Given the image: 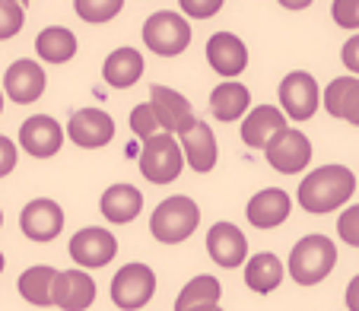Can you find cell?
<instances>
[{"mask_svg": "<svg viewBox=\"0 0 359 311\" xmlns=\"http://www.w3.org/2000/svg\"><path fill=\"white\" fill-rule=\"evenodd\" d=\"M356 191V175L346 165H321L309 172L299 184V207L312 216L340 210Z\"/></svg>", "mask_w": 359, "mask_h": 311, "instance_id": "obj_1", "label": "cell"}, {"mask_svg": "<svg viewBox=\"0 0 359 311\" xmlns=\"http://www.w3.org/2000/svg\"><path fill=\"white\" fill-rule=\"evenodd\" d=\"M334 264H337V248H334V242L327 235L315 232V235H305L292 244L286 270H290V277L296 279L299 286H318L321 279L331 277Z\"/></svg>", "mask_w": 359, "mask_h": 311, "instance_id": "obj_2", "label": "cell"}, {"mask_svg": "<svg viewBox=\"0 0 359 311\" xmlns=\"http://www.w3.org/2000/svg\"><path fill=\"white\" fill-rule=\"evenodd\" d=\"M197 226H201V207L184 194L165 197L149 216V232L163 244H182L184 238L194 235Z\"/></svg>", "mask_w": 359, "mask_h": 311, "instance_id": "obj_3", "label": "cell"}, {"mask_svg": "<svg viewBox=\"0 0 359 311\" xmlns=\"http://www.w3.org/2000/svg\"><path fill=\"white\" fill-rule=\"evenodd\" d=\"M143 45L159 57H175L191 45V26L175 10H156L143 22Z\"/></svg>", "mask_w": 359, "mask_h": 311, "instance_id": "obj_4", "label": "cell"}, {"mask_svg": "<svg viewBox=\"0 0 359 311\" xmlns=\"http://www.w3.org/2000/svg\"><path fill=\"white\" fill-rule=\"evenodd\" d=\"M184 169V156L178 146V137L172 134H153L149 140H143L140 149V172L147 181L153 184H172Z\"/></svg>", "mask_w": 359, "mask_h": 311, "instance_id": "obj_5", "label": "cell"}, {"mask_svg": "<svg viewBox=\"0 0 359 311\" xmlns=\"http://www.w3.org/2000/svg\"><path fill=\"white\" fill-rule=\"evenodd\" d=\"M280 105H283V115L292 118V121H309V118L318 111L321 105V89L315 83L312 74H305V70H292L280 80Z\"/></svg>", "mask_w": 359, "mask_h": 311, "instance_id": "obj_6", "label": "cell"}, {"mask_svg": "<svg viewBox=\"0 0 359 311\" xmlns=\"http://www.w3.org/2000/svg\"><path fill=\"white\" fill-rule=\"evenodd\" d=\"M156 292V273L147 264H128L111 279V302L124 311H140Z\"/></svg>", "mask_w": 359, "mask_h": 311, "instance_id": "obj_7", "label": "cell"}, {"mask_svg": "<svg viewBox=\"0 0 359 311\" xmlns=\"http://www.w3.org/2000/svg\"><path fill=\"white\" fill-rule=\"evenodd\" d=\"M149 109H153V115H156V124L163 127V134L184 137L197 124L191 102L184 99L182 92L169 89V86H153L149 89Z\"/></svg>", "mask_w": 359, "mask_h": 311, "instance_id": "obj_8", "label": "cell"}, {"mask_svg": "<svg viewBox=\"0 0 359 311\" xmlns=\"http://www.w3.org/2000/svg\"><path fill=\"white\" fill-rule=\"evenodd\" d=\"M264 156L277 172H283V175H296V172H302L305 165L312 163V140H309L302 130L286 127V130H280V134H273L271 140H267Z\"/></svg>", "mask_w": 359, "mask_h": 311, "instance_id": "obj_9", "label": "cell"}, {"mask_svg": "<svg viewBox=\"0 0 359 311\" xmlns=\"http://www.w3.org/2000/svg\"><path fill=\"white\" fill-rule=\"evenodd\" d=\"M115 254H118V238L109 229H102V226H86V229H80L70 238V257H74L76 267L95 270V267L111 264Z\"/></svg>", "mask_w": 359, "mask_h": 311, "instance_id": "obj_10", "label": "cell"}, {"mask_svg": "<svg viewBox=\"0 0 359 311\" xmlns=\"http://www.w3.org/2000/svg\"><path fill=\"white\" fill-rule=\"evenodd\" d=\"M20 229L29 242H55L64 229V210L61 203H55L51 197H35L22 207L20 213Z\"/></svg>", "mask_w": 359, "mask_h": 311, "instance_id": "obj_11", "label": "cell"}, {"mask_svg": "<svg viewBox=\"0 0 359 311\" xmlns=\"http://www.w3.org/2000/svg\"><path fill=\"white\" fill-rule=\"evenodd\" d=\"M20 146L35 159H51L64 146V127L51 115H32L20 127Z\"/></svg>", "mask_w": 359, "mask_h": 311, "instance_id": "obj_12", "label": "cell"}, {"mask_svg": "<svg viewBox=\"0 0 359 311\" xmlns=\"http://www.w3.org/2000/svg\"><path fill=\"white\" fill-rule=\"evenodd\" d=\"M95 302V279L86 270H57L51 286V305L61 311H86Z\"/></svg>", "mask_w": 359, "mask_h": 311, "instance_id": "obj_13", "label": "cell"}, {"mask_svg": "<svg viewBox=\"0 0 359 311\" xmlns=\"http://www.w3.org/2000/svg\"><path fill=\"white\" fill-rule=\"evenodd\" d=\"M67 137L80 149H99L109 146L115 137V121L102 109H80L67 124Z\"/></svg>", "mask_w": 359, "mask_h": 311, "instance_id": "obj_14", "label": "cell"}, {"mask_svg": "<svg viewBox=\"0 0 359 311\" xmlns=\"http://www.w3.org/2000/svg\"><path fill=\"white\" fill-rule=\"evenodd\" d=\"M207 254L213 257V264L217 267H242L248 261V242H245L242 229L232 223H217L210 226L207 232Z\"/></svg>", "mask_w": 359, "mask_h": 311, "instance_id": "obj_15", "label": "cell"}, {"mask_svg": "<svg viewBox=\"0 0 359 311\" xmlns=\"http://www.w3.org/2000/svg\"><path fill=\"white\" fill-rule=\"evenodd\" d=\"M45 70H41V64L29 61V57H22V61H13L7 67V74H4V92L10 95V102H16V105H29V102H39L41 92H45Z\"/></svg>", "mask_w": 359, "mask_h": 311, "instance_id": "obj_16", "label": "cell"}, {"mask_svg": "<svg viewBox=\"0 0 359 311\" xmlns=\"http://www.w3.org/2000/svg\"><path fill=\"white\" fill-rule=\"evenodd\" d=\"M207 61L226 80H236L245 67H248V48L238 35L232 32H217L207 39Z\"/></svg>", "mask_w": 359, "mask_h": 311, "instance_id": "obj_17", "label": "cell"}, {"mask_svg": "<svg viewBox=\"0 0 359 311\" xmlns=\"http://www.w3.org/2000/svg\"><path fill=\"white\" fill-rule=\"evenodd\" d=\"M290 210H292V200L286 191L264 188L248 200L245 216H248V223L255 226V229H277V226H283L286 219H290Z\"/></svg>", "mask_w": 359, "mask_h": 311, "instance_id": "obj_18", "label": "cell"}, {"mask_svg": "<svg viewBox=\"0 0 359 311\" xmlns=\"http://www.w3.org/2000/svg\"><path fill=\"white\" fill-rule=\"evenodd\" d=\"M178 146H182L184 165H191V169L201 172V175L213 172V165H217V159H219L217 137H213V130L207 127L203 121H197L194 127L182 137V143H178Z\"/></svg>", "mask_w": 359, "mask_h": 311, "instance_id": "obj_19", "label": "cell"}, {"mask_svg": "<svg viewBox=\"0 0 359 311\" xmlns=\"http://www.w3.org/2000/svg\"><path fill=\"white\" fill-rule=\"evenodd\" d=\"M286 130V115L277 105H258L242 118V140L251 149H264L273 134Z\"/></svg>", "mask_w": 359, "mask_h": 311, "instance_id": "obj_20", "label": "cell"}, {"mask_svg": "<svg viewBox=\"0 0 359 311\" xmlns=\"http://www.w3.org/2000/svg\"><path fill=\"white\" fill-rule=\"evenodd\" d=\"M321 102H325L331 118H344L353 127H359V76H337V80H331Z\"/></svg>", "mask_w": 359, "mask_h": 311, "instance_id": "obj_21", "label": "cell"}, {"mask_svg": "<svg viewBox=\"0 0 359 311\" xmlns=\"http://www.w3.org/2000/svg\"><path fill=\"white\" fill-rule=\"evenodd\" d=\"M99 210H102V216L115 226L134 223L143 210V194L134 188V184H111V188L102 194Z\"/></svg>", "mask_w": 359, "mask_h": 311, "instance_id": "obj_22", "label": "cell"}, {"mask_svg": "<svg viewBox=\"0 0 359 311\" xmlns=\"http://www.w3.org/2000/svg\"><path fill=\"white\" fill-rule=\"evenodd\" d=\"M102 76L115 89H130L143 76V55L137 48H115L102 64Z\"/></svg>", "mask_w": 359, "mask_h": 311, "instance_id": "obj_23", "label": "cell"}, {"mask_svg": "<svg viewBox=\"0 0 359 311\" xmlns=\"http://www.w3.org/2000/svg\"><path fill=\"white\" fill-rule=\"evenodd\" d=\"M245 283H248L251 292H258V296L273 292L283 283V261L277 254H271V251H261V254L248 257L245 261Z\"/></svg>", "mask_w": 359, "mask_h": 311, "instance_id": "obj_24", "label": "cell"}, {"mask_svg": "<svg viewBox=\"0 0 359 311\" xmlns=\"http://www.w3.org/2000/svg\"><path fill=\"white\" fill-rule=\"evenodd\" d=\"M248 109H251V92L236 80L219 83V86L210 92V111L226 124L245 118L248 115Z\"/></svg>", "mask_w": 359, "mask_h": 311, "instance_id": "obj_25", "label": "cell"}, {"mask_svg": "<svg viewBox=\"0 0 359 311\" xmlns=\"http://www.w3.org/2000/svg\"><path fill=\"white\" fill-rule=\"evenodd\" d=\"M35 55L45 64H67L76 55V35L67 26H48L35 39Z\"/></svg>", "mask_w": 359, "mask_h": 311, "instance_id": "obj_26", "label": "cell"}, {"mask_svg": "<svg viewBox=\"0 0 359 311\" xmlns=\"http://www.w3.org/2000/svg\"><path fill=\"white\" fill-rule=\"evenodd\" d=\"M219 296H223V286H219V279L210 277V273H201V277L188 279V283H184V289L178 292L175 311L203 308V305H219Z\"/></svg>", "mask_w": 359, "mask_h": 311, "instance_id": "obj_27", "label": "cell"}, {"mask_svg": "<svg viewBox=\"0 0 359 311\" xmlns=\"http://www.w3.org/2000/svg\"><path fill=\"white\" fill-rule=\"evenodd\" d=\"M57 270L48 264L29 267L26 273L20 277V296L26 298L29 305H39V308H48L51 305V286H55Z\"/></svg>", "mask_w": 359, "mask_h": 311, "instance_id": "obj_28", "label": "cell"}, {"mask_svg": "<svg viewBox=\"0 0 359 311\" xmlns=\"http://www.w3.org/2000/svg\"><path fill=\"white\" fill-rule=\"evenodd\" d=\"M74 10L86 22H109L124 10V0H74Z\"/></svg>", "mask_w": 359, "mask_h": 311, "instance_id": "obj_29", "label": "cell"}, {"mask_svg": "<svg viewBox=\"0 0 359 311\" xmlns=\"http://www.w3.org/2000/svg\"><path fill=\"white\" fill-rule=\"evenodd\" d=\"M22 22H26L22 4H16V0H0V41L13 39L22 29Z\"/></svg>", "mask_w": 359, "mask_h": 311, "instance_id": "obj_30", "label": "cell"}, {"mask_svg": "<svg viewBox=\"0 0 359 311\" xmlns=\"http://www.w3.org/2000/svg\"><path fill=\"white\" fill-rule=\"evenodd\" d=\"M130 130H134L140 140H149L153 134H159V124H156V115H153V109H149V102H140L134 111H130Z\"/></svg>", "mask_w": 359, "mask_h": 311, "instance_id": "obj_31", "label": "cell"}, {"mask_svg": "<svg viewBox=\"0 0 359 311\" xmlns=\"http://www.w3.org/2000/svg\"><path fill=\"white\" fill-rule=\"evenodd\" d=\"M337 235L344 238L346 244L359 248V203L346 207V210L337 216Z\"/></svg>", "mask_w": 359, "mask_h": 311, "instance_id": "obj_32", "label": "cell"}, {"mask_svg": "<svg viewBox=\"0 0 359 311\" xmlns=\"http://www.w3.org/2000/svg\"><path fill=\"white\" fill-rule=\"evenodd\" d=\"M331 16L340 29H359V0H334Z\"/></svg>", "mask_w": 359, "mask_h": 311, "instance_id": "obj_33", "label": "cell"}, {"mask_svg": "<svg viewBox=\"0 0 359 311\" xmlns=\"http://www.w3.org/2000/svg\"><path fill=\"white\" fill-rule=\"evenodd\" d=\"M223 10V0H182V13H191L197 20H210Z\"/></svg>", "mask_w": 359, "mask_h": 311, "instance_id": "obj_34", "label": "cell"}, {"mask_svg": "<svg viewBox=\"0 0 359 311\" xmlns=\"http://www.w3.org/2000/svg\"><path fill=\"white\" fill-rule=\"evenodd\" d=\"M13 169H16V146L10 137L0 134V178L10 175Z\"/></svg>", "mask_w": 359, "mask_h": 311, "instance_id": "obj_35", "label": "cell"}, {"mask_svg": "<svg viewBox=\"0 0 359 311\" xmlns=\"http://www.w3.org/2000/svg\"><path fill=\"white\" fill-rule=\"evenodd\" d=\"M340 61L346 64V70H353V74H359V32L353 35V39L344 41V51H340Z\"/></svg>", "mask_w": 359, "mask_h": 311, "instance_id": "obj_36", "label": "cell"}, {"mask_svg": "<svg viewBox=\"0 0 359 311\" xmlns=\"http://www.w3.org/2000/svg\"><path fill=\"white\" fill-rule=\"evenodd\" d=\"M346 308L359 311V273L350 279V286H346Z\"/></svg>", "mask_w": 359, "mask_h": 311, "instance_id": "obj_37", "label": "cell"}, {"mask_svg": "<svg viewBox=\"0 0 359 311\" xmlns=\"http://www.w3.org/2000/svg\"><path fill=\"white\" fill-rule=\"evenodd\" d=\"M191 311H223L219 305H203V308H191Z\"/></svg>", "mask_w": 359, "mask_h": 311, "instance_id": "obj_38", "label": "cell"}, {"mask_svg": "<svg viewBox=\"0 0 359 311\" xmlns=\"http://www.w3.org/2000/svg\"><path fill=\"white\" fill-rule=\"evenodd\" d=\"M4 267H7V261H4V251H0V273H4Z\"/></svg>", "mask_w": 359, "mask_h": 311, "instance_id": "obj_39", "label": "cell"}, {"mask_svg": "<svg viewBox=\"0 0 359 311\" xmlns=\"http://www.w3.org/2000/svg\"><path fill=\"white\" fill-rule=\"evenodd\" d=\"M0 111H4V92H0Z\"/></svg>", "mask_w": 359, "mask_h": 311, "instance_id": "obj_40", "label": "cell"}, {"mask_svg": "<svg viewBox=\"0 0 359 311\" xmlns=\"http://www.w3.org/2000/svg\"><path fill=\"white\" fill-rule=\"evenodd\" d=\"M0 223H4V213H0Z\"/></svg>", "mask_w": 359, "mask_h": 311, "instance_id": "obj_41", "label": "cell"}]
</instances>
